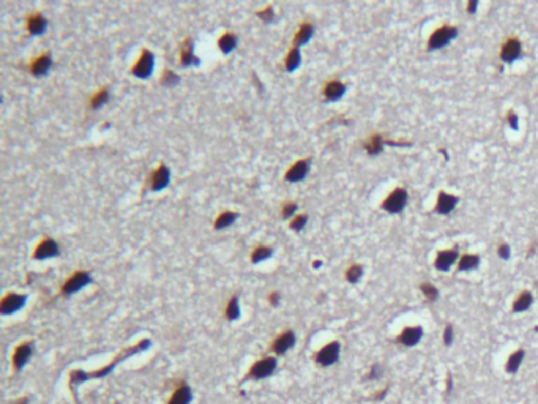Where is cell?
Masks as SVG:
<instances>
[{"label":"cell","instance_id":"20","mask_svg":"<svg viewBox=\"0 0 538 404\" xmlns=\"http://www.w3.org/2000/svg\"><path fill=\"white\" fill-rule=\"evenodd\" d=\"M312 35H314V26H312L311 23H303V24L300 26L299 32H297L295 36H294V44H295V48H299V46H303V44L309 43V40L312 38Z\"/></svg>","mask_w":538,"mask_h":404},{"label":"cell","instance_id":"45","mask_svg":"<svg viewBox=\"0 0 538 404\" xmlns=\"http://www.w3.org/2000/svg\"><path fill=\"white\" fill-rule=\"evenodd\" d=\"M477 7H478V2H477V0H470V2L467 4V13L474 14V13L477 11Z\"/></svg>","mask_w":538,"mask_h":404},{"label":"cell","instance_id":"40","mask_svg":"<svg viewBox=\"0 0 538 404\" xmlns=\"http://www.w3.org/2000/svg\"><path fill=\"white\" fill-rule=\"evenodd\" d=\"M453 343V325H447L443 330V344L450 346Z\"/></svg>","mask_w":538,"mask_h":404},{"label":"cell","instance_id":"4","mask_svg":"<svg viewBox=\"0 0 538 404\" xmlns=\"http://www.w3.org/2000/svg\"><path fill=\"white\" fill-rule=\"evenodd\" d=\"M276 371V358L275 357H265L257 360L248 373V376L254 380H261L265 377H270Z\"/></svg>","mask_w":538,"mask_h":404},{"label":"cell","instance_id":"16","mask_svg":"<svg viewBox=\"0 0 538 404\" xmlns=\"http://www.w3.org/2000/svg\"><path fill=\"white\" fill-rule=\"evenodd\" d=\"M421 338H423V328L417 325V327H406L402 330V333L396 338V341L407 347H412L418 344Z\"/></svg>","mask_w":538,"mask_h":404},{"label":"cell","instance_id":"21","mask_svg":"<svg viewBox=\"0 0 538 404\" xmlns=\"http://www.w3.org/2000/svg\"><path fill=\"white\" fill-rule=\"evenodd\" d=\"M533 303V296L530 290H523L513 302V313H524Z\"/></svg>","mask_w":538,"mask_h":404},{"label":"cell","instance_id":"6","mask_svg":"<svg viewBox=\"0 0 538 404\" xmlns=\"http://www.w3.org/2000/svg\"><path fill=\"white\" fill-rule=\"evenodd\" d=\"M90 283H92L90 273H87V272H76L66 280L65 286L62 287V292L65 294V296H73V294L79 292L81 289H84Z\"/></svg>","mask_w":538,"mask_h":404},{"label":"cell","instance_id":"29","mask_svg":"<svg viewBox=\"0 0 538 404\" xmlns=\"http://www.w3.org/2000/svg\"><path fill=\"white\" fill-rule=\"evenodd\" d=\"M218 46H219V49H221L222 52H225V54L232 52V51L237 48V36H235L234 33H225V35H222L221 38H219Z\"/></svg>","mask_w":538,"mask_h":404},{"label":"cell","instance_id":"32","mask_svg":"<svg viewBox=\"0 0 538 404\" xmlns=\"http://www.w3.org/2000/svg\"><path fill=\"white\" fill-rule=\"evenodd\" d=\"M272 254H273V250H272V248H268V246H257V248L251 253V262H254V264L262 262V261L268 259Z\"/></svg>","mask_w":538,"mask_h":404},{"label":"cell","instance_id":"39","mask_svg":"<svg viewBox=\"0 0 538 404\" xmlns=\"http://www.w3.org/2000/svg\"><path fill=\"white\" fill-rule=\"evenodd\" d=\"M257 14H259V17H261V19H264L265 23H272V21L275 19V13H273V8H272V7H267L265 10L259 11Z\"/></svg>","mask_w":538,"mask_h":404},{"label":"cell","instance_id":"11","mask_svg":"<svg viewBox=\"0 0 538 404\" xmlns=\"http://www.w3.org/2000/svg\"><path fill=\"white\" fill-rule=\"evenodd\" d=\"M59 253H60V250H59L57 242H55L54 238H44V240L35 248L33 259L43 261V259L55 258V256H59Z\"/></svg>","mask_w":538,"mask_h":404},{"label":"cell","instance_id":"5","mask_svg":"<svg viewBox=\"0 0 538 404\" xmlns=\"http://www.w3.org/2000/svg\"><path fill=\"white\" fill-rule=\"evenodd\" d=\"M153 65H155L153 54L145 49V51H142V56L139 57V60L134 63L131 73L139 79H147V78H150V75L153 73Z\"/></svg>","mask_w":538,"mask_h":404},{"label":"cell","instance_id":"26","mask_svg":"<svg viewBox=\"0 0 538 404\" xmlns=\"http://www.w3.org/2000/svg\"><path fill=\"white\" fill-rule=\"evenodd\" d=\"M238 215L235 212H222L215 221V229L216 231H221V229H226L229 226H232L235 221H237Z\"/></svg>","mask_w":538,"mask_h":404},{"label":"cell","instance_id":"9","mask_svg":"<svg viewBox=\"0 0 538 404\" xmlns=\"http://www.w3.org/2000/svg\"><path fill=\"white\" fill-rule=\"evenodd\" d=\"M26 302H27V297H26V296L10 292V294H7V296L4 297L2 303H0V313H2V315H13V313H17L19 309H23V306L26 305Z\"/></svg>","mask_w":538,"mask_h":404},{"label":"cell","instance_id":"24","mask_svg":"<svg viewBox=\"0 0 538 404\" xmlns=\"http://www.w3.org/2000/svg\"><path fill=\"white\" fill-rule=\"evenodd\" d=\"M51 66H52V59L49 56H41V57H38L32 63L30 71H32V75H35V76H44L46 73L51 70Z\"/></svg>","mask_w":538,"mask_h":404},{"label":"cell","instance_id":"36","mask_svg":"<svg viewBox=\"0 0 538 404\" xmlns=\"http://www.w3.org/2000/svg\"><path fill=\"white\" fill-rule=\"evenodd\" d=\"M306 223H308V215H297L290 221V228L295 232H299V231H302L306 226Z\"/></svg>","mask_w":538,"mask_h":404},{"label":"cell","instance_id":"14","mask_svg":"<svg viewBox=\"0 0 538 404\" xmlns=\"http://www.w3.org/2000/svg\"><path fill=\"white\" fill-rule=\"evenodd\" d=\"M295 344V333L290 332V330H287V332L281 333L280 336H278L273 344H272V351L276 354V355H283L286 354L289 349H292Z\"/></svg>","mask_w":538,"mask_h":404},{"label":"cell","instance_id":"15","mask_svg":"<svg viewBox=\"0 0 538 404\" xmlns=\"http://www.w3.org/2000/svg\"><path fill=\"white\" fill-rule=\"evenodd\" d=\"M171 182V171L166 164H161V166L153 172L152 180H150V188L152 191H160L163 188H166Z\"/></svg>","mask_w":538,"mask_h":404},{"label":"cell","instance_id":"47","mask_svg":"<svg viewBox=\"0 0 538 404\" xmlns=\"http://www.w3.org/2000/svg\"><path fill=\"white\" fill-rule=\"evenodd\" d=\"M385 395H387V389H384V390H382L380 393H377V395H376V399H382V398H384Z\"/></svg>","mask_w":538,"mask_h":404},{"label":"cell","instance_id":"43","mask_svg":"<svg viewBox=\"0 0 538 404\" xmlns=\"http://www.w3.org/2000/svg\"><path fill=\"white\" fill-rule=\"evenodd\" d=\"M508 125L513 128V130H518V128H519V120H518V116L513 113V111H510L508 113Z\"/></svg>","mask_w":538,"mask_h":404},{"label":"cell","instance_id":"33","mask_svg":"<svg viewBox=\"0 0 538 404\" xmlns=\"http://www.w3.org/2000/svg\"><path fill=\"white\" fill-rule=\"evenodd\" d=\"M362 275H363V267L358 265V264H354V265H350V267L347 268V272H346V280H347L349 283H352V284H355V283H358V280L362 278Z\"/></svg>","mask_w":538,"mask_h":404},{"label":"cell","instance_id":"2","mask_svg":"<svg viewBox=\"0 0 538 404\" xmlns=\"http://www.w3.org/2000/svg\"><path fill=\"white\" fill-rule=\"evenodd\" d=\"M459 30L455 26H442L437 30H434L431 33V36L428 38V49L430 51H436V49H442L447 44H450L456 36H458Z\"/></svg>","mask_w":538,"mask_h":404},{"label":"cell","instance_id":"28","mask_svg":"<svg viewBox=\"0 0 538 404\" xmlns=\"http://www.w3.org/2000/svg\"><path fill=\"white\" fill-rule=\"evenodd\" d=\"M384 139L380 134H374L373 138H369L366 142H365V149L369 155H379L384 149Z\"/></svg>","mask_w":538,"mask_h":404},{"label":"cell","instance_id":"7","mask_svg":"<svg viewBox=\"0 0 538 404\" xmlns=\"http://www.w3.org/2000/svg\"><path fill=\"white\" fill-rule=\"evenodd\" d=\"M340 351H341L340 343L338 341H331V343H328L327 346H324L321 349V351L316 354V357H314V360H316V363H319L321 366H330V365L338 362Z\"/></svg>","mask_w":538,"mask_h":404},{"label":"cell","instance_id":"12","mask_svg":"<svg viewBox=\"0 0 538 404\" xmlns=\"http://www.w3.org/2000/svg\"><path fill=\"white\" fill-rule=\"evenodd\" d=\"M33 354V344L32 343H23L21 346L16 347V351L13 354V366L16 371H21L26 363L30 360Z\"/></svg>","mask_w":538,"mask_h":404},{"label":"cell","instance_id":"17","mask_svg":"<svg viewBox=\"0 0 538 404\" xmlns=\"http://www.w3.org/2000/svg\"><path fill=\"white\" fill-rule=\"evenodd\" d=\"M458 259V250H443L437 253V258L434 261V267L440 272H447Z\"/></svg>","mask_w":538,"mask_h":404},{"label":"cell","instance_id":"22","mask_svg":"<svg viewBox=\"0 0 538 404\" xmlns=\"http://www.w3.org/2000/svg\"><path fill=\"white\" fill-rule=\"evenodd\" d=\"M27 29L32 35H43L48 29V21L41 14H33L27 21Z\"/></svg>","mask_w":538,"mask_h":404},{"label":"cell","instance_id":"23","mask_svg":"<svg viewBox=\"0 0 538 404\" xmlns=\"http://www.w3.org/2000/svg\"><path fill=\"white\" fill-rule=\"evenodd\" d=\"M180 62H182V66H197L200 63V60L194 56L193 52V43L190 40H187V43H185L183 49H182V56H180Z\"/></svg>","mask_w":538,"mask_h":404},{"label":"cell","instance_id":"31","mask_svg":"<svg viewBox=\"0 0 538 404\" xmlns=\"http://www.w3.org/2000/svg\"><path fill=\"white\" fill-rule=\"evenodd\" d=\"M225 316L229 321H235V319L240 318V305H238V297L237 296H234L229 300V303L226 306V311H225Z\"/></svg>","mask_w":538,"mask_h":404},{"label":"cell","instance_id":"46","mask_svg":"<svg viewBox=\"0 0 538 404\" xmlns=\"http://www.w3.org/2000/svg\"><path fill=\"white\" fill-rule=\"evenodd\" d=\"M452 385H453V382H452V376H449V379H447V390H449V393L452 392Z\"/></svg>","mask_w":538,"mask_h":404},{"label":"cell","instance_id":"18","mask_svg":"<svg viewBox=\"0 0 538 404\" xmlns=\"http://www.w3.org/2000/svg\"><path fill=\"white\" fill-rule=\"evenodd\" d=\"M346 94V85L340 81H330L324 88V97L327 101H338Z\"/></svg>","mask_w":538,"mask_h":404},{"label":"cell","instance_id":"44","mask_svg":"<svg viewBox=\"0 0 538 404\" xmlns=\"http://www.w3.org/2000/svg\"><path fill=\"white\" fill-rule=\"evenodd\" d=\"M268 300H270L272 306H276L278 303H280V294H278V292H272V296L268 297Z\"/></svg>","mask_w":538,"mask_h":404},{"label":"cell","instance_id":"34","mask_svg":"<svg viewBox=\"0 0 538 404\" xmlns=\"http://www.w3.org/2000/svg\"><path fill=\"white\" fill-rule=\"evenodd\" d=\"M107 100H109V92H107L106 88H101V90L98 92V94H97L94 98H92L90 106H92V109H98V107H101L103 104H106Z\"/></svg>","mask_w":538,"mask_h":404},{"label":"cell","instance_id":"35","mask_svg":"<svg viewBox=\"0 0 538 404\" xmlns=\"http://www.w3.org/2000/svg\"><path fill=\"white\" fill-rule=\"evenodd\" d=\"M420 289H421V292L424 294V297L428 299L430 302L437 300V297H439V290H437V289H436L433 284H430V283H423V284L420 286Z\"/></svg>","mask_w":538,"mask_h":404},{"label":"cell","instance_id":"27","mask_svg":"<svg viewBox=\"0 0 538 404\" xmlns=\"http://www.w3.org/2000/svg\"><path fill=\"white\" fill-rule=\"evenodd\" d=\"M524 351H523V349H518V351L514 352V354H511L510 357H508V360H507V366H505V370H507V373H510V374H514L518 370H519V366H521V363H523V360H524Z\"/></svg>","mask_w":538,"mask_h":404},{"label":"cell","instance_id":"38","mask_svg":"<svg viewBox=\"0 0 538 404\" xmlns=\"http://www.w3.org/2000/svg\"><path fill=\"white\" fill-rule=\"evenodd\" d=\"M497 254H499V258H500V259L508 261V259H510V256H511V248H510V245H508V243H502V245H499V248H497Z\"/></svg>","mask_w":538,"mask_h":404},{"label":"cell","instance_id":"41","mask_svg":"<svg viewBox=\"0 0 538 404\" xmlns=\"http://www.w3.org/2000/svg\"><path fill=\"white\" fill-rule=\"evenodd\" d=\"M295 210H297V204H295V202H287V204L284 206V209H283V218L289 219L290 216H294Z\"/></svg>","mask_w":538,"mask_h":404},{"label":"cell","instance_id":"25","mask_svg":"<svg viewBox=\"0 0 538 404\" xmlns=\"http://www.w3.org/2000/svg\"><path fill=\"white\" fill-rule=\"evenodd\" d=\"M478 265H480V258H478V256H477V254L467 253V254H464V256H462V258L459 259V262H458V270H459V272H467V270L477 268Z\"/></svg>","mask_w":538,"mask_h":404},{"label":"cell","instance_id":"37","mask_svg":"<svg viewBox=\"0 0 538 404\" xmlns=\"http://www.w3.org/2000/svg\"><path fill=\"white\" fill-rule=\"evenodd\" d=\"M161 84H164V85H175V84H178V76L175 75V73H172V71H164L163 73V79H161Z\"/></svg>","mask_w":538,"mask_h":404},{"label":"cell","instance_id":"19","mask_svg":"<svg viewBox=\"0 0 538 404\" xmlns=\"http://www.w3.org/2000/svg\"><path fill=\"white\" fill-rule=\"evenodd\" d=\"M193 398V392L191 387L187 384H180L177 390L174 392V395L171 396L168 404H190Z\"/></svg>","mask_w":538,"mask_h":404},{"label":"cell","instance_id":"13","mask_svg":"<svg viewBox=\"0 0 538 404\" xmlns=\"http://www.w3.org/2000/svg\"><path fill=\"white\" fill-rule=\"evenodd\" d=\"M459 202V197L458 196H453V194H449L445 191H440L439 196H437V202H436V207H434V212L440 213V215H449L455 210L456 204Z\"/></svg>","mask_w":538,"mask_h":404},{"label":"cell","instance_id":"10","mask_svg":"<svg viewBox=\"0 0 538 404\" xmlns=\"http://www.w3.org/2000/svg\"><path fill=\"white\" fill-rule=\"evenodd\" d=\"M309 168H311V160L305 158V160H299L297 163H294L292 166L289 168V171L286 172L284 178L287 182H302L306 178L308 172H309Z\"/></svg>","mask_w":538,"mask_h":404},{"label":"cell","instance_id":"42","mask_svg":"<svg viewBox=\"0 0 538 404\" xmlns=\"http://www.w3.org/2000/svg\"><path fill=\"white\" fill-rule=\"evenodd\" d=\"M380 374H382V368H380V365H374L373 368H371V371L368 373L366 379H379V377H380Z\"/></svg>","mask_w":538,"mask_h":404},{"label":"cell","instance_id":"8","mask_svg":"<svg viewBox=\"0 0 538 404\" xmlns=\"http://www.w3.org/2000/svg\"><path fill=\"white\" fill-rule=\"evenodd\" d=\"M521 56H523L521 41H519L516 36L508 38L505 41V44L502 46V51H500V59H502L505 63H513V62L521 59Z\"/></svg>","mask_w":538,"mask_h":404},{"label":"cell","instance_id":"3","mask_svg":"<svg viewBox=\"0 0 538 404\" xmlns=\"http://www.w3.org/2000/svg\"><path fill=\"white\" fill-rule=\"evenodd\" d=\"M407 199H409V194H407L406 188H395L392 194L382 202V209L393 215L401 213L407 206Z\"/></svg>","mask_w":538,"mask_h":404},{"label":"cell","instance_id":"30","mask_svg":"<svg viewBox=\"0 0 538 404\" xmlns=\"http://www.w3.org/2000/svg\"><path fill=\"white\" fill-rule=\"evenodd\" d=\"M300 62H302V54H300L299 48H292L286 57V70L295 71L297 68H299Z\"/></svg>","mask_w":538,"mask_h":404},{"label":"cell","instance_id":"1","mask_svg":"<svg viewBox=\"0 0 538 404\" xmlns=\"http://www.w3.org/2000/svg\"><path fill=\"white\" fill-rule=\"evenodd\" d=\"M150 344H152V341H150V340H142V341H141V343H138L136 346L129 347V349H125V351H123L122 354H119V355H117V357H116L113 362H110L107 366H104L103 370H98V371H94V373H85V371H81V370H78V371H71V374H70V387H71V389H74V387H76V385H79V384H82V382H85V380L106 377V376H107L110 371H113V370L116 368V366H117L120 362H123V360L129 358V357L134 355V354H138V352L147 351V349L150 347Z\"/></svg>","mask_w":538,"mask_h":404}]
</instances>
